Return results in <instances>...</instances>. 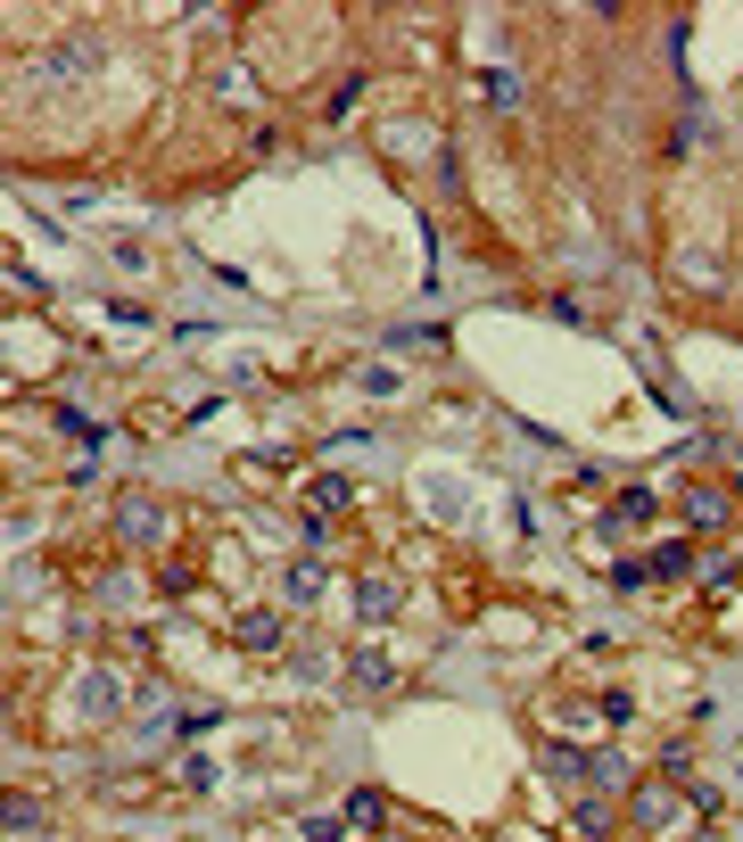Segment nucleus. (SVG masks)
<instances>
[{"label":"nucleus","mask_w":743,"mask_h":842,"mask_svg":"<svg viewBox=\"0 0 743 842\" xmlns=\"http://www.w3.org/2000/svg\"><path fill=\"white\" fill-rule=\"evenodd\" d=\"M686 809H694V793H677V785H645L636 793V826H645V834H677Z\"/></svg>","instance_id":"obj_1"},{"label":"nucleus","mask_w":743,"mask_h":842,"mask_svg":"<svg viewBox=\"0 0 743 842\" xmlns=\"http://www.w3.org/2000/svg\"><path fill=\"white\" fill-rule=\"evenodd\" d=\"M322 595V570H315V561H297V570H290V603H315Z\"/></svg>","instance_id":"obj_8"},{"label":"nucleus","mask_w":743,"mask_h":842,"mask_svg":"<svg viewBox=\"0 0 743 842\" xmlns=\"http://www.w3.org/2000/svg\"><path fill=\"white\" fill-rule=\"evenodd\" d=\"M727 512H735V505H727L719 487H694V496H686V521H694V529H719Z\"/></svg>","instance_id":"obj_5"},{"label":"nucleus","mask_w":743,"mask_h":842,"mask_svg":"<svg viewBox=\"0 0 743 842\" xmlns=\"http://www.w3.org/2000/svg\"><path fill=\"white\" fill-rule=\"evenodd\" d=\"M645 521H652V496H645V487H628V496L612 505V529H645Z\"/></svg>","instance_id":"obj_6"},{"label":"nucleus","mask_w":743,"mask_h":842,"mask_svg":"<svg viewBox=\"0 0 743 842\" xmlns=\"http://www.w3.org/2000/svg\"><path fill=\"white\" fill-rule=\"evenodd\" d=\"M677 273H686V281H703V289H710V281H719V264H710L703 248H686V257H677Z\"/></svg>","instance_id":"obj_9"},{"label":"nucleus","mask_w":743,"mask_h":842,"mask_svg":"<svg viewBox=\"0 0 743 842\" xmlns=\"http://www.w3.org/2000/svg\"><path fill=\"white\" fill-rule=\"evenodd\" d=\"M397 603H405V586H397L389 570L355 586V619H364V628H380V619H397Z\"/></svg>","instance_id":"obj_2"},{"label":"nucleus","mask_w":743,"mask_h":842,"mask_svg":"<svg viewBox=\"0 0 743 842\" xmlns=\"http://www.w3.org/2000/svg\"><path fill=\"white\" fill-rule=\"evenodd\" d=\"M232 637H240L248 653H273V644H281V612H248L240 628H232Z\"/></svg>","instance_id":"obj_3"},{"label":"nucleus","mask_w":743,"mask_h":842,"mask_svg":"<svg viewBox=\"0 0 743 842\" xmlns=\"http://www.w3.org/2000/svg\"><path fill=\"white\" fill-rule=\"evenodd\" d=\"M355 677H364L371 693H389V686H397V661L380 653V644H364V653H355Z\"/></svg>","instance_id":"obj_4"},{"label":"nucleus","mask_w":743,"mask_h":842,"mask_svg":"<svg viewBox=\"0 0 743 842\" xmlns=\"http://www.w3.org/2000/svg\"><path fill=\"white\" fill-rule=\"evenodd\" d=\"M297 842H339V818H306V826H297Z\"/></svg>","instance_id":"obj_12"},{"label":"nucleus","mask_w":743,"mask_h":842,"mask_svg":"<svg viewBox=\"0 0 743 842\" xmlns=\"http://www.w3.org/2000/svg\"><path fill=\"white\" fill-rule=\"evenodd\" d=\"M339 505H347V479H315V521H322V512H339Z\"/></svg>","instance_id":"obj_10"},{"label":"nucleus","mask_w":743,"mask_h":842,"mask_svg":"<svg viewBox=\"0 0 743 842\" xmlns=\"http://www.w3.org/2000/svg\"><path fill=\"white\" fill-rule=\"evenodd\" d=\"M364 389H371V396H397L405 380H397V364H371V372H364Z\"/></svg>","instance_id":"obj_11"},{"label":"nucleus","mask_w":743,"mask_h":842,"mask_svg":"<svg viewBox=\"0 0 743 842\" xmlns=\"http://www.w3.org/2000/svg\"><path fill=\"white\" fill-rule=\"evenodd\" d=\"M652 570H661V579H677V570H694V554H686V545H652L645 579H652Z\"/></svg>","instance_id":"obj_7"}]
</instances>
